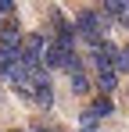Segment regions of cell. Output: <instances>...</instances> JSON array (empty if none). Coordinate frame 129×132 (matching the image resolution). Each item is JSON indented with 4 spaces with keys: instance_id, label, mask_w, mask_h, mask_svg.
Segmentation results:
<instances>
[{
    "instance_id": "1",
    "label": "cell",
    "mask_w": 129,
    "mask_h": 132,
    "mask_svg": "<svg viewBox=\"0 0 129 132\" xmlns=\"http://www.w3.org/2000/svg\"><path fill=\"white\" fill-rule=\"evenodd\" d=\"M75 36L90 46H101L108 39V18L104 11H79V18H75Z\"/></svg>"
},
{
    "instance_id": "2",
    "label": "cell",
    "mask_w": 129,
    "mask_h": 132,
    "mask_svg": "<svg viewBox=\"0 0 129 132\" xmlns=\"http://www.w3.org/2000/svg\"><path fill=\"white\" fill-rule=\"evenodd\" d=\"M118 57H122V50L111 43V39H104L101 46H93V54H90V61H93V68H97V75L118 71Z\"/></svg>"
},
{
    "instance_id": "3",
    "label": "cell",
    "mask_w": 129,
    "mask_h": 132,
    "mask_svg": "<svg viewBox=\"0 0 129 132\" xmlns=\"http://www.w3.org/2000/svg\"><path fill=\"white\" fill-rule=\"evenodd\" d=\"M22 46V57L25 61H32V64H43V54H47V39H43L40 32H29L25 39H18Z\"/></svg>"
},
{
    "instance_id": "4",
    "label": "cell",
    "mask_w": 129,
    "mask_h": 132,
    "mask_svg": "<svg viewBox=\"0 0 129 132\" xmlns=\"http://www.w3.org/2000/svg\"><path fill=\"white\" fill-rule=\"evenodd\" d=\"M111 111H115V104H111V100H108V96H97V100H93V104H90V114H93V118H97V121H101V118H104V114H111Z\"/></svg>"
},
{
    "instance_id": "5",
    "label": "cell",
    "mask_w": 129,
    "mask_h": 132,
    "mask_svg": "<svg viewBox=\"0 0 129 132\" xmlns=\"http://www.w3.org/2000/svg\"><path fill=\"white\" fill-rule=\"evenodd\" d=\"M97 82H101V89H104V96H108L111 89L118 86V75H115V71H108V75H97Z\"/></svg>"
},
{
    "instance_id": "6",
    "label": "cell",
    "mask_w": 129,
    "mask_h": 132,
    "mask_svg": "<svg viewBox=\"0 0 129 132\" xmlns=\"http://www.w3.org/2000/svg\"><path fill=\"white\" fill-rule=\"evenodd\" d=\"M79 132H97V118H93L90 111H86V114H83V121H79Z\"/></svg>"
},
{
    "instance_id": "7",
    "label": "cell",
    "mask_w": 129,
    "mask_h": 132,
    "mask_svg": "<svg viewBox=\"0 0 129 132\" xmlns=\"http://www.w3.org/2000/svg\"><path fill=\"white\" fill-rule=\"evenodd\" d=\"M15 18V0H0V18Z\"/></svg>"
},
{
    "instance_id": "8",
    "label": "cell",
    "mask_w": 129,
    "mask_h": 132,
    "mask_svg": "<svg viewBox=\"0 0 129 132\" xmlns=\"http://www.w3.org/2000/svg\"><path fill=\"white\" fill-rule=\"evenodd\" d=\"M118 25H122V29H129V7H126V14L118 18Z\"/></svg>"
},
{
    "instance_id": "9",
    "label": "cell",
    "mask_w": 129,
    "mask_h": 132,
    "mask_svg": "<svg viewBox=\"0 0 129 132\" xmlns=\"http://www.w3.org/2000/svg\"><path fill=\"white\" fill-rule=\"evenodd\" d=\"M32 132H50V129H32Z\"/></svg>"
},
{
    "instance_id": "10",
    "label": "cell",
    "mask_w": 129,
    "mask_h": 132,
    "mask_svg": "<svg viewBox=\"0 0 129 132\" xmlns=\"http://www.w3.org/2000/svg\"><path fill=\"white\" fill-rule=\"evenodd\" d=\"M126 57H129V43H126Z\"/></svg>"
}]
</instances>
